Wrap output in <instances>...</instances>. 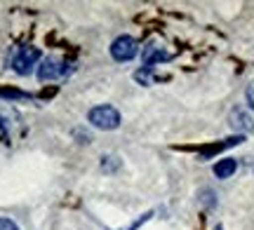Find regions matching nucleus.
Listing matches in <instances>:
<instances>
[{
	"instance_id": "obj_1",
	"label": "nucleus",
	"mask_w": 254,
	"mask_h": 230,
	"mask_svg": "<svg viewBox=\"0 0 254 230\" xmlns=\"http://www.w3.org/2000/svg\"><path fill=\"white\" fill-rule=\"evenodd\" d=\"M40 61H43V54H40L38 47H31V45L17 47L14 54H12V71L19 75H28L33 73V68H38Z\"/></svg>"
},
{
	"instance_id": "obj_2",
	"label": "nucleus",
	"mask_w": 254,
	"mask_h": 230,
	"mask_svg": "<svg viewBox=\"0 0 254 230\" xmlns=\"http://www.w3.org/2000/svg\"><path fill=\"white\" fill-rule=\"evenodd\" d=\"M87 120H90L92 127L104 129V132L120 127V113H118V108H113V106H109V103H101V106L90 108Z\"/></svg>"
},
{
	"instance_id": "obj_3",
	"label": "nucleus",
	"mask_w": 254,
	"mask_h": 230,
	"mask_svg": "<svg viewBox=\"0 0 254 230\" xmlns=\"http://www.w3.org/2000/svg\"><path fill=\"white\" fill-rule=\"evenodd\" d=\"M73 73V64H64L57 56H45L36 68V75L40 83H50V80H59L64 75Z\"/></svg>"
},
{
	"instance_id": "obj_4",
	"label": "nucleus",
	"mask_w": 254,
	"mask_h": 230,
	"mask_svg": "<svg viewBox=\"0 0 254 230\" xmlns=\"http://www.w3.org/2000/svg\"><path fill=\"white\" fill-rule=\"evenodd\" d=\"M136 54H139V43H136L132 36H118L111 43V56H113L118 64L132 61Z\"/></svg>"
},
{
	"instance_id": "obj_5",
	"label": "nucleus",
	"mask_w": 254,
	"mask_h": 230,
	"mask_svg": "<svg viewBox=\"0 0 254 230\" xmlns=\"http://www.w3.org/2000/svg\"><path fill=\"white\" fill-rule=\"evenodd\" d=\"M228 125L240 132V137L245 132H254V111L250 106H233L228 113Z\"/></svg>"
},
{
	"instance_id": "obj_6",
	"label": "nucleus",
	"mask_w": 254,
	"mask_h": 230,
	"mask_svg": "<svg viewBox=\"0 0 254 230\" xmlns=\"http://www.w3.org/2000/svg\"><path fill=\"white\" fill-rule=\"evenodd\" d=\"M170 52H165L163 47H158L155 43H148L146 49L141 52V59H144V66L146 68H153L155 64H160V61H170Z\"/></svg>"
},
{
	"instance_id": "obj_7",
	"label": "nucleus",
	"mask_w": 254,
	"mask_h": 230,
	"mask_svg": "<svg viewBox=\"0 0 254 230\" xmlns=\"http://www.w3.org/2000/svg\"><path fill=\"white\" fill-rule=\"evenodd\" d=\"M236 169H238V162L233 157H224V160H219L217 165L212 167V172H214L217 179H231L236 174Z\"/></svg>"
},
{
	"instance_id": "obj_8",
	"label": "nucleus",
	"mask_w": 254,
	"mask_h": 230,
	"mask_svg": "<svg viewBox=\"0 0 254 230\" xmlns=\"http://www.w3.org/2000/svg\"><path fill=\"white\" fill-rule=\"evenodd\" d=\"M134 80L139 85H153L158 78H155V71H153V68H146V66H141V68H139V71L134 73Z\"/></svg>"
},
{
	"instance_id": "obj_9",
	"label": "nucleus",
	"mask_w": 254,
	"mask_h": 230,
	"mask_svg": "<svg viewBox=\"0 0 254 230\" xmlns=\"http://www.w3.org/2000/svg\"><path fill=\"white\" fill-rule=\"evenodd\" d=\"M101 169L104 172H116V169H120V160L116 155H104L101 157Z\"/></svg>"
},
{
	"instance_id": "obj_10",
	"label": "nucleus",
	"mask_w": 254,
	"mask_h": 230,
	"mask_svg": "<svg viewBox=\"0 0 254 230\" xmlns=\"http://www.w3.org/2000/svg\"><path fill=\"white\" fill-rule=\"evenodd\" d=\"M0 230H21V228H19L12 219H7V216H0Z\"/></svg>"
},
{
	"instance_id": "obj_11",
	"label": "nucleus",
	"mask_w": 254,
	"mask_h": 230,
	"mask_svg": "<svg viewBox=\"0 0 254 230\" xmlns=\"http://www.w3.org/2000/svg\"><path fill=\"white\" fill-rule=\"evenodd\" d=\"M0 96H5V99H24L26 94L17 92V90H0Z\"/></svg>"
},
{
	"instance_id": "obj_12",
	"label": "nucleus",
	"mask_w": 254,
	"mask_h": 230,
	"mask_svg": "<svg viewBox=\"0 0 254 230\" xmlns=\"http://www.w3.org/2000/svg\"><path fill=\"white\" fill-rule=\"evenodd\" d=\"M151 216H153V212H148V214H141V216H139V219H136V221L132 223L129 228H123V230H136V228H139V226H141V223H146V221H148Z\"/></svg>"
},
{
	"instance_id": "obj_13",
	"label": "nucleus",
	"mask_w": 254,
	"mask_h": 230,
	"mask_svg": "<svg viewBox=\"0 0 254 230\" xmlns=\"http://www.w3.org/2000/svg\"><path fill=\"white\" fill-rule=\"evenodd\" d=\"M245 99H247V106L254 111V83L247 85V90H245Z\"/></svg>"
}]
</instances>
